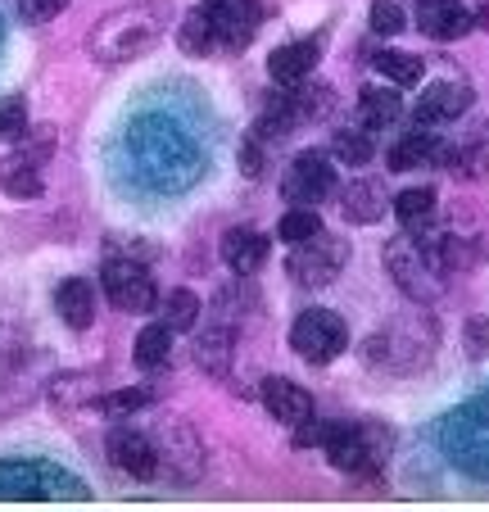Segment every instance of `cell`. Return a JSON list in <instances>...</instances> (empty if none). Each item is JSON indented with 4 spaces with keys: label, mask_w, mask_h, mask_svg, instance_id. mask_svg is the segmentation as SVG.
I'll return each instance as SVG.
<instances>
[{
    "label": "cell",
    "mask_w": 489,
    "mask_h": 512,
    "mask_svg": "<svg viewBox=\"0 0 489 512\" xmlns=\"http://www.w3.org/2000/svg\"><path fill=\"white\" fill-rule=\"evenodd\" d=\"M163 32H168V19L159 5H123L91 28L87 50L100 64H127V59L150 55L163 41Z\"/></svg>",
    "instance_id": "obj_1"
},
{
    "label": "cell",
    "mask_w": 489,
    "mask_h": 512,
    "mask_svg": "<svg viewBox=\"0 0 489 512\" xmlns=\"http://www.w3.org/2000/svg\"><path fill=\"white\" fill-rule=\"evenodd\" d=\"M0 499L10 503H50V499H77L87 503V485L73 481L68 472H59V467L50 463H0Z\"/></svg>",
    "instance_id": "obj_2"
},
{
    "label": "cell",
    "mask_w": 489,
    "mask_h": 512,
    "mask_svg": "<svg viewBox=\"0 0 489 512\" xmlns=\"http://www.w3.org/2000/svg\"><path fill=\"white\" fill-rule=\"evenodd\" d=\"M385 272H390V281L408 295V300L417 304H431L440 300V259H435V250L426 254V241L417 245L413 236H403V241H390L385 245Z\"/></svg>",
    "instance_id": "obj_3"
},
{
    "label": "cell",
    "mask_w": 489,
    "mask_h": 512,
    "mask_svg": "<svg viewBox=\"0 0 489 512\" xmlns=\"http://www.w3.org/2000/svg\"><path fill=\"white\" fill-rule=\"evenodd\" d=\"M154 454H159V476H168L173 485H195L204 472V445L191 431V422L182 417H163L150 431Z\"/></svg>",
    "instance_id": "obj_4"
},
{
    "label": "cell",
    "mask_w": 489,
    "mask_h": 512,
    "mask_svg": "<svg viewBox=\"0 0 489 512\" xmlns=\"http://www.w3.org/2000/svg\"><path fill=\"white\" fill-rule=\"evenodd\" d=\"M345 263H349V245L340 241V236H308V241H299V250L290 254V263H286V272H290V281L295 286H304V290H322V286H331V281L345 272Z\"/></svg>",
    "instance_id": "obj_5"
},
{
    "label": "cell",
    "mask_w": 489,
    "mask_h": 512,
    "mask_svg": "<svg viewBox=\"0 0 489 512\" xmlns=\"http://www.w3.org/2000/svg\"><path fill=\"white\" fill-rule=\"evenodd\" d=\"M290 345H295V354H304L308 363H331V358L345 354L349 331H345V322H340V313L304 309L295 318V327H290Z\"/></svg>",
    "instance_id": "obj_6"
},
{
    "label": "cell",
    "mask_w": 489,
    "mask_h": 512,
    "mask_svg": "<svg viewBox=\"0 0 489 512\" xmlns=\"http://www.w3.org/2000/svg\"><path fill=\"white\" fill-rule=\"evenodd\" d=\"M281 195H286L290 204H322L336 195V168L326 164L317 150H308V155H299L295 164H290L286 182H281Z\"/></svg>",
    "instance_id": "obj_7"
},
{
    "label": "cell",
    "mask_w": 489,
    "mask_h": 512,
    "mask_svg": "<svg viewBox=\"0 0 489 512\" xmlns=\"http://www.w3.org/2000/svg\"><path fill=\"white\" fill-rule=\"evenodd\" d=\"M105 295L114 309L123 313H150L159 290H154V277L145 268H136V259L127 263H109L105 268Z\"/></svg>",
    "instance_id": "obj_8"
},
{
    "label": "cell",
    "mask_w": 489,
    "mask_h": 512,
    "mask_svg": "<svg viewBox=\"0 0 489 512\" xmlns=\"http://www.w3.org/2000/svg\"><path fill=\"white\" fill-rule=\"evenodd\" d=\"M109 463L132 481H154L159 476V454H154L150 431H132V426L109 431Z\"/></svg>",
    "instance_id": "obj_9"
},
{
    "label": "cell",
    "mask_w": 489,
    "mask_h": 512,
    "mask_svg": "<svg viewBox=\"0 0 489 512\" xmlns=\"http://www.w3.org/2000/svg\"><path fill=\"white\" fill-rule=\"evenodd\" d=\"M209 19L218 28L222 50H245L254 41V28L263 23V5L259 0H213Z\"/></svg>",
    "instance_id": "obj_10"
},
{
    "label": "cell",
    "mask_w": 489,
    "mask_h": 512,
    "mask_svg": "<svg viewBox=\"0 0 489 512\" xmlns=\"http://www.w3.org/2000/svg\"><path fill=\"white\" fill-rule=\"evenodd\" d=\"M259 399L281 426H304L313 417V395L304 386H295L290 377H268L259 386Z\"/></svg>",
    "instance_id": "obj_11"
},
{
    "label": "cell",
    "mask_w": 489,
    "mask_h": 512,
    "mask_svg": "<svg viewBox=\"0 0 489 512\" xmlns=\"http://www.w3.org/2000/svg\"><path fill=\"white\" fill-rule=\"evenodd\" d=\"M449 159H453V150L440 141V136H431V132H408V136H399V141L390 145L385 164H390V173H408V168L449 164Z\"/></svg>",
    "instance_id": "obj_12"
},
{
    "label": "cell",
    "mask_w": 489,
    "mask_h": 512,
    "mask_svg": "<svg viewBox=\"0 0 489 512\" xmlns=\"http://www.w3.org/2000/svg\"><path fill=\"white\" fill-rule=\"evenodd\" d=\"M317 59H322V41L317 37L286 41V46H277L268 55V73H272V82H281V87H295V82H304L317 68Z\"/></svg>",
    "instance_id": "obj_13"
},
{
    "label": "cell",
    "mask_w": 489,
    "mask_h": 512,
    "mask_svg": "<svg viewBox=\"0 0 489 512\" xmlns=\"http://www.w3.org/2000/svg\"><path fill=\"white\" fill-rule=\"evenodd\" d=\"M471 100H476V91H471V82H435V87H426V96L417 100V118L422 123H449V118H462L471 109Z\"/></svg>",
    "instance_id": "obj_14"
},
{
    "label": "cell",
    "mask_w": 489,
    "mask_h": 512,
    "mask_svg": "<svg viewBox=\"0 0 489 512\" xmlns=\"http://www.w3.org/2000/svg\"><path fill=\"white\" fill-rule=\"evenodd\" d=\"M471 10H462L458 0H422L417 5V28L435 41H458L471 32Z\"/></svg>",
    "instance_id": "obj_15"
},
{
    "label": "cell",
    "mask_w": 489,
    "mask_h": 512,
    "mask_svg": "<svg viewBox=\"0 0 489 512\" xmlns=\"http://www.w3.org/2000/svg\"><path fill=\"white\" fill-rule=\"evenodd\" d=\"M218 250H222V263H227L236 277H254V272L263 268V259H268V241H263L254 227H231Z\"/></svg>",
    "instance_id": "obj_16"
},
{
    "label": "cell",
    "mask_w": 489,
    "mask_h": 512,
    "mask_svg": "<svg viewBox=\"0 0 489 512\" xmlns=\"http://www.w3.org/2000/svg\"><path fill=\"white\" fill-rule=\"evenodd\" d=\"M326 454H331V467H340V472H349V476L376 467V454L367 449V431H354V426H331Z\"/></svg>",
    "instance_id": "obj_17"
},
{
    "label": "cell",
    "mask_w": 489,
    "mask_h": 512,
    "mask_svg": "<svg viewBox=\"0 0 489 512\" xmlns=\"http://www.w3.org/2000/svg\"><path fill=\"white\" fill-rule=\"evenodd\" d=\"M55 313L68 322L73 331H87L96 318V286L82 277H68L55 286Z\"/></svg>",
    "instance_id": "obj_18"
},
{
    "label": "cell",
    "mask_w": 489,
    "mask_h": 512,
    "mask_svg": "<svg viewBox=\"0 0 489 512\" xmlns=\"http://www.w3.org/2000/svg\"><path fill=\"white\" fill-rule=\"evenodd\" d=\"M340 213H345L349 223H358V227L376 223V218L385 213V186L376 182V177H354L349 191L340 195Z\"/></svg>",
    "instance_id": "obj_19"
},
{
    "label": "cell",
    "mask_w": 489,
    "mask_h": 512,
    "mask_svg": "<svg viewBox=\"0 0 489 512\" xmlns=\"http://www.w3.org/2000/svg\"><path fill=\"white\" fill-rule=\"evenodd\" d=\"M394 218L408 236H422L435 223V191L431 186H408V191L394 195Z\"/></svg>",
    "instance_id": "obj_20"
},
{
    "label": "cell",
    "mask_w": 489,
    "mask_h": 512,
    "mask_svg": "<svg viewBox=\"0 0 489 512\" xmlns=\"http://www.w3.org/2000/svg\"><path fill=\"white\" fill-rule=\"evenodd\" d=\"M231 354H236V331L231 327H209L195 336V363L213 377H222L231 368Z\"/></svg>",
    "instance_id": "obj_21"
},
{
    "label": "cell",
    "mask_w": 489,
    "mask_h": 512,
    "mask_svg": "<svg viewBox=\"0 0 489 512\" xmlns=\"http://www.w3.org/2000/svg\"><path fill=\"white\" fill-rule=\"evenodd\" d=\"M168 354H173V327H168V322H150V327L136 331V345H132L136 368L154 372L168 363Z\"/></svg>",
    "instance_id": "obj_22"
},
{
    "label": "cell",
    "mask_w": 489,
    "mask_h": 512,
    "mask_svg": "<svg viewBox=\"0 0 489 512\" xmlns=\"http://www.w3.org/2000/svg\"><path fill=\"white\" fill-rule=\"evenodd\" d=\"M358 100H363V105H358V114H363V127H367V132H381V127H390L394 118L403 114L399 91H390V87H367Z\"/></svg>",
    "instance_id": "obj_23"
},
{
    "label": "cell",
    "mask_w": 489,
    "mask_h": 512,
    "mask_svg": "<svg viewBox=\"0 0 489 512\" xmlns=\"http://www.w3.org/2000/svg\"><path fill=\"white\" fill-rule=\"evenodd\" d=\"M372 68L376 73H385V78L394 82V87H417L422 82V59L408 55V50H376L372 55Z\"/></svg>",
    "instance_id": "obj_24"
},
{
    "label": "cell",
    "mask_w": 489,
    "mask_h": 512,
    "mask_svg": "<svg viewBox=\"0 0 489 512\" xmlns=\"http://www.w3.org/2000/svg\"><path fill=\"white\" fill-rule=\"evenodd\" d=\"M177 46L186 50V55H209V50H218V28H213V19H209V5L204 10H195V14H186V23H182V32H177Z\"/></svg>",
    "instance_id": "obj_25"
},
{
    "label": "cell",
    "mask_w": 489,
    "mask_h": 512,
    "mask_svg": "<svg viewBox=\"0 0 489 512\" xmlns=\"http://www.w3.org/2000/svg\"><path fill=\"white\" fill-rule=\"evenodd\" d=\"M317 232H322V213H317L313 204H290V209L281 213V223H277V236L290 241V245L308 241V236H317Z\"/></svg>",
    "instance_id": "obj_26"
},
{
    "label": "cell",
    "mask_w": 489,
    "mask_h": 512,
    "mask_svg": "<svg viewBox=\"0 0 489 512\" xmlns=\"http://www.w3.org/2000/svg\"><path fill=\"white\" fill-rule=\"evenodd\" d=\"M163 322L173 331H191L200 322V295L195 290H173L168 300H163Z\"/></svg>",
    "instance_id": "obj_27"
},
{
    "label": "cell",
    "mask_w": 489,
    "mask_h": 512,
    "mask_svg": "<svg viewBox=\"0 0 489 512\" xmlns=\"http://www.w3.org/2000/svg\"><path fill=\"white\" fill-rule=\"evenodd\" d=\"M336 155L345 159V164H354V168H363L367 159L376 155V141H372V132L367 127H345V132H336Z\"/></svg>",
    "instance_id": "obj_28"
},
{
    "label": "cell",
    "mask_w": 489,
    "mask_h": 512,
    "mask_svg": "<svg viewBox=\"0 0 489 512\" xmlns=\"http://www.w3.org/2000/svg\"><path fill=\"white\" fill-rule=\"evenodd\" d=\"M23 127H28V105H23V96H5L0 100V141H19Z\"/></svg>",
    "instance_id": "obj_29"
},
{
    "label": "cell",
    "mask_w": 489,
    "mask_h": 512,
    "mask_svg": "<svg viewBox=\"0 0 489 512\" xmlns=\"http://www.w3.org/2000/svg\"><path fill=\"white\" fill-rule=\"evenodd\" d=\"M367 23H372L376 37H399L403 23H408V19H403V10L394 5V0H376L372 14H367Z\"/></svg>",
    "instance_id": "obj_30"
},
{
    "label": "cell",
    "mask_w": 489,
    "mask_h": 512,
    "mask_svg": "<svg viewBox=\"0 0 489 512\" xmlns=\"http://www.w3.org/2000/svg\"><path fill=\"white\" fill-rule=\"evenodd\" d=\"M150 399H154L150 390H118V395H109V399H105V413H114V417L136 413V408H145Z\"/></svg>",
    "instance_id": "obj_31"
},
{
    "label": "cell",
    "mask_w": 489,
    "mask_h": 512,
    "mask_svg": "<svg viewBox=\"0 0 489 512\" xmlns=\"http://www.w3.org/2000/svg\"><path fill=\"white\" fill-rule=\"evenodd\" d=\"M68 0H19V14L28 23H50L59 10H64Z\"/></svg>",
    "instance_id": "obj_32"
},
{
    "label": "cell",
    "mask_w": 489,
    "mask_h": 512,
    "mask_svg": "<svg viewBox=\"0 0 489 512\" xmlns=\"http://www.w3.org/2000/svg\"><path fill=\"white\" fill-rule=\"evenodd\" d=\"M462 173L471 177V182H485L489 177V145H476V150H467V155H458Z\"/></svg>",
    "instance_id": "obj_33"
},
{
    "label": "cell",
    "mask_w": 489,
    "mask_h": 512,
    "mask_svg": "<svg viewBox=\"0 0 489 512\" xmlns=\"http://www.w3.org/2000/svg\"><path fill=\"white\" fill-rule=\"evenodd\" d=\"M5 191L19 195V200H32V195H41V177L32 173V168H19V173H10V182H5Z\"/></svg>",
    "instance_id": "obj_34"
},
{
    "label": "cell",
    "mask_w": 489,
    "mask_h": 512,
    "mask_svg": "<svg viewBox=\"0 0 489 512\" xmlns=\"http://www.w3.org/2000/svg\"><path fill=\"white\" fill-rule=\"evenodd\" d=\"M240 173L245 177H259L263 173V136H250L240 145Z\"/></svg>",
    "instance_id": "obj_35"
},
{
    "label": "cell",
    "mask_w": 489,
    "mask_h": 512,
    "mask_svg": "<svg viewBox=\"0 0 489 512\" xmlns=\"http://www.w3.org/2000/svg\"><path fill=\"white\" fill-rule=\"evenodd\" d=\"M467 349H471V358L489 354V318H471L467 322Z\"/></svg>",
    "instance_id": "obj_36"
}]
</instances>
